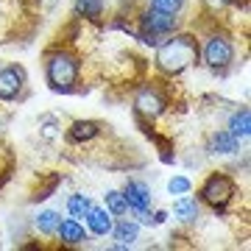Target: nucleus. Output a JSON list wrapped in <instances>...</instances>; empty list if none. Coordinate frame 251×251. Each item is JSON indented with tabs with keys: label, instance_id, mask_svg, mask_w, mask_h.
Masks as SVG:
<instances>
[{
	"label": "nucleus",
	"instance_id": "nucleus-1",
	"mask_svg": "<svg viewBox=\"0 0 251 251\" xmlns=\"http://www.w3.org/2000/svg\"><path fill=\"white\" fill-rule=\"evenodd\" d=\"M198 62V39L193 34H181V31H173L168 39H162L156 45V70L162 75H179L190 67V64Z\"/></svg>",
	"mask_w": 251,
	"mask_h": 251
},
{
	"label": "nucleus",
	"instance_id": "nucleus-2",
	"mask_svg": "<svg viewBox=\"0 0 251 251\" xmlns=\"http://www.w3.org/2000/svg\"><path fill=\"white\" fill-rule=\"evenodd\" d=\"M78 75H81V62L73 50L56 48V50L45 53V78H48V87L53 92H59V95L75 92Z\"/></svg>",
	"mask_w": 251,
	"mask_h": 251
},
{
	"label": "nucleus",
	"instance_id": "nucleus-3",
	"mask_svg": "<svg viewBox=\"0 0 251 251\" xmlns=\"http://www.w3.org/2000/svg\"><path fill=\"white\" fill-rule=\"evenodd\" d=\"M234 179L232 176H226V173H209L206 176V181L201 184V190H198V198L204 201V204H209L215 212H224L226 206H229V201L234 198Z\"/></svg>",
	"mask_w": 251,
	"mask_h": 251
},
{
	"label": "nucleus",
	"instance_id": "nucleus-4",
	"mask_svg": "<svg viewBox=\"0 0 251 251\" xmlns=\"http://www.w3.org/2000/svg\"><path fill=\"white\" fill-rule=\"evenodd\" d=\"M204 62L209 70H226L229 64L234 62V45H232V39L224 34H212L209 39H206V45H204Z\"/></svg>",
	"mask_w": 251,
	"mask_h": 251
},
{
	"label": "nucleus",
	"instance_id": "nucleus-5",
	"mask_svg": "<svg viewBox=\"0 0 251 251\" xmlns=\"http://www.w3.org/2000/svg\"><path fill=\"white\" fill-rule=\"evenodd\" d=\"M165 109H168V98L162 95L159 87L145 84V87H140V90H137V95H134V112L140 117L156 120L159 115H165Z\"/></svg>",
	"mask_w": 251,
	"mask_h": 251
},
{
	"label": "nucleus",
	"instance_id": "nucleus-6",
	"mask_svg": "<svg viewBox=\"0 0 251 251\" xmlns=\"http://www.w3.org/2000/svg\"><path fill=\"white\" fill-rule=\"evenodd\" d=\"M140 31H151L159 36H171L173 31H179V14H168L159 9H148L140 14Z\"/></svg>",
	"mask_w": 251,
	"mask_h": 251
},
{
	"label": "nucleus",
	"instance_id": "nucleus-7",
	"mask_svg": "<svg viewBox=\"0 0 251 251\" xmlns=\"http://www.w3.org/2000/svg\"><path fill=\"white\" fill-rule=\"evenodd\" d=\"M25 70L20 64H9L0 70V100H17L25 90Z\"/></svg>",
	"mask_w": 251,
	"mask_h": 251
},
{
	"label": "nucleus",
	"instance_id": "nucleus-8",
	"mask_svg": "<svg viewBox=\"0 0 251 251\" xmlns=\"http://www.w3.org/2000/svg\"><path fill=\"white\" fill-rule=\"evenodd\" d=\"M123 196H126V204H128V209L131 212H143V209H151V187L145 184V181L140 179H128L126 181V190H123Z\"/></svg>",
	"mask_w": 251,
	"mask_h": 251
},
{
	"label": "nucleus",
	"instance_id": "nucleus-9",
	"mask_svg": "<svg viewBox=\"0 0 251 251\" xmlns=\"http://www.w3.org/2000/svg\"><path fill=\"white\" fill-rule=\"evenodd\" d=\"M56 237L62 240V246L75 249V246H84L87 243V229H84V224H81L78 218H64V221H59Z\"/></svg>",
	"mask_w": 251,
	"mask_h": 251
},
{
	"label": "nucleus",
	"instance_id": "nucleus-10",
	"mask_svg": "<svg viewBox=\"0 0 251 251\" xmlns=\"http://www.w3.org/2000/svg\"><path fill=\"white\" fill-rule=\"evenodd\" d=\"M112 249H128L140 240V224L137 221H128V218H120L115 226H112Z\"/></svg>",
	"mask_w": 251,
	"mask_h": 251
},
{
	"label": "nucleus",
	"instance_id": "nucleus-11",
	"mask_svg": "<svg viewBox=\"0 0 251 251\" xmlns=\"http://www.w3.org/2000/svg\"><path fill=\"white\" fill-rule=\"evenodd\" d=\"M84 221H87V229H90L95 237H106L109 232H112V226H115V215L109 212L106 206H90V212L84 215Z\"/></svg>",
	"mask_w": 251,
	"mask_h": 251
},
{
	"label": "nucleus",
	"instance_id": "nucleus-12",
	"mask_svg": "<svg viewBox=\"0 0 251 251\" xmlns=\"http://www.w3.org/2000/svg\"><path fill=\"white\" fill-rule=\"evenodd\" d=\"M100 131H103V126L98 120H75L67 128V140L75 145H84V143H92L95 137H100Z\"/></svg>",
	"mask_w": 251,
	"mask_h": 251
},
{
	"label": "nucleus",
	"instance_id": "nucleus-13",
	"mask_svg": "<svg viewBox=\"0 0 251 251\" xmlns=\"http://www.w3.org/2000/svg\"><path fill=\"white\" fill-rule=\"evenodd\" d=\"M173 218H176L179 224H184V226L196 224L198 218H201V204H198V198H193L190 193L187 196H179L176 204H173Z\"/></svg>",
	"mask_w": 251,
	"mask_h": 251
},
{
	"label": "nucleus",
	"instance_id": "nucleus-14",
	"mask_svg": "<svg viewBox=\"0 0 251 251\" xmlns=\"http://www.w3.org/2000/svg\"><path fill=\"white\" fill-rule=\"evenodd\" d=\"M206 151L229 156V153L240 151V140H237L234 134H229L226 128H218V131H212V134H209V145H206Z\"/></svg>",
	"mask_w": 251,
	"mask_h": 251
},
{
	"label": "nucleus",
	"instance_id": "nucleus-15",
	"mask_svg": "<svg viewBox=\"0 0 251 251\" xmlns=\"http://www.w3.org/2000/svg\"><path fill=\"white\" fill-rule=\"evenodd\" d=\"M229 134H234L237 140H249V134H251V112L246 106L243 109H237L232 117H229V128H226Z\"/></svg>",
	"mask_w": 251,
	"mask_h": 251
},
{
	"label": "nucleus",
	"instance_id": "nucleus-16",
	"mask_svg": "<svg viewBox=\"0 0 251 251\" xmlns=\"http://www.w3.org/2000/svg\"><path fill=\"white\" fill-rule=\"evenodd\" d=\"M59 221H62V215H59L56 209H42V212L34 218V226H36V232H39V234L53 237L56 229H59Z\"/></svg>",
	"mask_w": 251,
	"mask_h": 251
},
{
	"label": "nucleus",
	"instance_id": "nucleus-17",
	"mask_svg": "<svg viewBox=\"0 0 251 251\" xmlns=\"http://www.w3.org/2000/svg\"><path fill=\"white\" fill-rule=\"evenodd\" d=\"M106 11V0H75V14L84 20H100Z\"/></svg>",
	"mask_w": 251,
	"mask_h": 251
},
{
	"label": "nucleus",
	"instance_id": "nucleus-18",
	"mask_svg": "<svg viewBox=\"0 0 251 251\" xmlns=\"http://www.w3.org/2000/svg\"><path fill=\"white\" fill-rule=\"evenodd\" d=\"M103 206H106L115 218H123L126 212H128V204H126L123 190H109L106 196H103Z\"/></svg>",
	"mask_w": 251,
	"mask_h": 251
},
{
	"label": "nucleus",
	"instance_id": "nucleus-19",
	"mask_svg": "<svg viewBox=\"0 0 251 251\" xmlns=\"http://www.w3.org/2000/svg\"><path fill=\"white\" fill-rule=\"evenodd\" d=\"M59 134H62V120H59V117L56 115H42L39 117V137H42V140L50 143V140H56Z\"/></svg>",
	"mask_w": 251,
	"mask_h": 251
},
{
	"label": "nucleus",
	"instance_id": "nucleus-20",
	"mask_svg": "<svg viewBox=\"0 0 251 251\" xmlns=\"http://www.w3.org/2000/svg\"><path fill=\"white\" fill-rule=\"evenodd\" d=\"M90 206H92V201H90V196H84V193H73L70 198H67V212H70V218H84L87 212H90Z\"/></svg>",
	"mask_w": 251,
	"mask_h": 251
},
{
	"label": "nucleus",
	"instance_id": "nucleus-21",
	"mask_svg": "<svg viewBox=\"0 0 251 251\" xmlns=\"http://www.w3.org/2000/svg\"><path fill=\"white\" fill-rule=\"evenodd\" d=\"M190 190H193V181H190L187 176H173V179L168 181V193H171V196H187Z\"/></svg>",
	"mask_w": 251,
	"mask_h": 251
},
{
	"label": "nucleus",
	"instance_id": "nucleus-22",
	"mask_svg": "<svg viewBox=\"0 0 251 251\" xmlns=\"http://www.w3.org/2000/svg\"><path fill=\"white\" fill-rule=\"evenodd\" d=\"M187 0H151V9H159V11H168V14H179L184 9Z\"/></svg>",
	"mask_w": 251,
	"mask_h": 251
},
{
	"label": "nucleus",
	"instance_id": "nucleus-23",
	"mask_svg": "<svg viewBox=\"0 0 251 251\" xmlns=\"http://www.w3.org/2000/svg\"><path fill=\"white\" fill-rule=\"evenodd\" d=\"M39 3H45L48 9H50V6H56V0H39Z\"/></svg>",
	"mask_w": 251,
	"mask_h": 251
},
{
	"label": "nucleus",
	"instance_id": "nucleus-24",
	"mask_svg": "<svg viewBox=\"0 0 251 251\" xmlns=\"http://www.w3.org/2000/svg\"><path fill=\"white\" fill-rule=\"evenodd\" d=\"M224 3H234V6H237V3H240V0H224Z\"/></svg>",
	"mask_w": 251,
	"mask_h": 251
}]
</instances>
